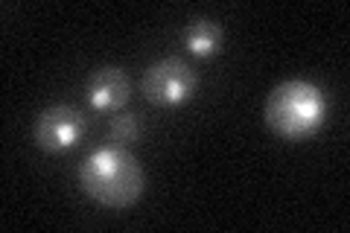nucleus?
Instances as JSON below:
<instances>
[{
	"label": "nucleus",
	"mask_w": 350,
	"mask_h": 233,
	"mask_svg": "<svg viewBox=\"0 0 350 233\" xmlns=\"http://www.w3.org/2000/svg\"><path fill=\"white\" fill-rule=\"evenodd\" d=\"M82 190L103 207H129L144 193V169L123 146H103L79 166Z\"/></svg>",
	"instance_id": "obj_1"
},
{
	"label": "nucleus",
	"mask_w": 350,
	"mask_h": 233,
	"mask_svg": "<svg viewBox=\"0 0 350 233\" xmlns=\"http://www.w3.org/2000/svg\"><path fill=\"white\" fill-rule=\"evenodd\" d=\"M327 99L321 87L304 79L278 85L266 99V126L283 140H304L321 128Z\"/></svg>",
	"instance_id": "obj_2"
},
{
	"label": "nucleus",
	"mask_w": 350,
	"mask_h": 233,
	"mask_svg": "<svg viewBox=\"0 0 350 233\" xmlns=\"http://www.w3.org/2000/svg\"><path fill=\"white\" fill-rule=\"evenodd\" d=\"M196 85H199V76L178 55H167V59L155 61L152 68L144 73V82H140V91L149 99L152 105H181L196 94Z\"/></svg>",
	"instance_id": "obj_3"
},
{
	"label": "nucleus",
	"mask_w": 350,
	"mask_h": 233,
	"mask_svg": "<svg viewBox=\"0 0 350 233\" xmlns=\"http://www.w3.org/2000/svg\"><path fill=\"white\" fill-rule=\"evenodd\" d=\"M85 135V114L73 105H50L36 117L32 137L44 152H64Z\"/></svg>",
	"instance_id": "obj_4"
},
{
	"label": "nucleus",
	"mask_w": 350,
	"mask_h": 233,
	"mask_svg": "<svg viewBox=\"0 0 350 233\" xmlns=\"http://www.w3.org/2000/svg\"><path fill=\"white\" fill-rule=\"evenodd\" d=\"M85 94L96 111H120L131 96V82L120 68H96L88 76Z\"/></svg>",
	"instance_id": "obj_5"
},
{
	"label": "nucleus",
	"mask_w": 350,
	"mask_h": 233,
	"mask_svg": "<svg viewBox=\"0 0 350 233\" xmlns=\"http://www.w3.org/2000/svg\"><path fill=\"white\" fill-rule=\"evenodd\" d=\"M222 38H225L222 27H219L216 20H207V18L193 20V24L184 29V44H187V50L196 53V55H202V59L219 53V44H222Z\"/></svg>",
	"instance_id": "obj_6"
},
{
	"label": "nucleus",
	"mask_w": 350,
	"mask_h": 233,
	"mask_svg": "<svg viewBox=\"0 0 350 233\" xmlns=\"http://www.w3.org/2000/svg\"><path fill=\"white\" fill-rule=\"evenodd\" d=\"M140 137V117L137 114H117L111 120V140H117L120 146L135 143Z\"/></svg>",
	"instance_id": "obj_7"
}]
</instances>
